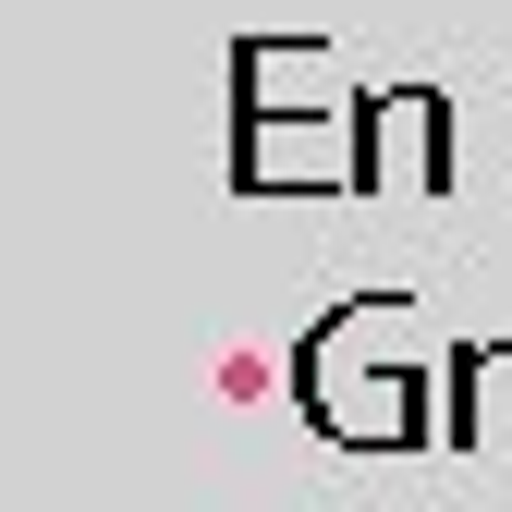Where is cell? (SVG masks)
<instances>
[{"instance_id":"6da1fadb","label":"cell","mask_w":512,"mask_h":512,"mask_svg":"<svg viewBox=\"0 0 512 512\" xmlns=\"http://www.w3.org/2000/svg\"><path fill=\"white\" fill-rule=\"evenodd\" d=\"M391 305H403V293H342V305H330V317H317V330L293 342V403L330 427L342 452H403V439H439V415H427V378H415V366L342 378V354H354V342H366Z\"/></svg>"},{"instance_id":"7a4b0ae2","label":"cell","mask_w":512,"mask_h":512,"mask_svg":"<svg viewBox=\"0 0 512 512\" xmlns=\"http://www.w3.org/2000/svg\"><path fill=\"white\" fill-rule=\"evenodd\" d=\"M354 171L342 196H452V98L439 86H354Z\"/></svg>"}]
</instances>
